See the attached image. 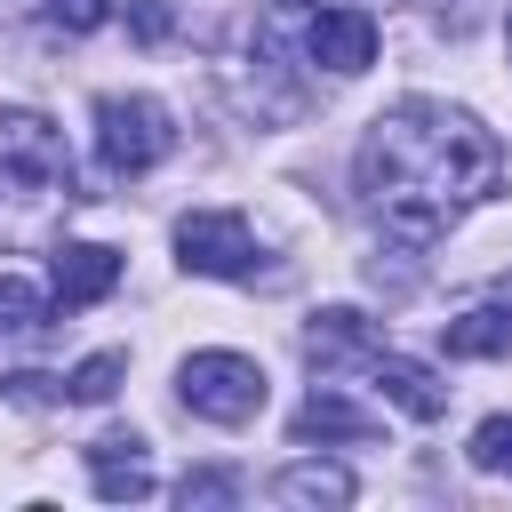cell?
Listing matches in <instances>:
<instances>
[{
	"label": "cell",
	"instance_id": "obj_1",
	"mask_svg": "<svg viewBox=\"0 0 512 512\" xmlns=\"http://www.w3.org/2000/svg\"><path fill=\"white\" fill-rule=\"evenodd\" d=\"M504 176V144L472 120L448 112L432 96H408L392 112H376L368 144H360V192L384 216L392 240H440L472 200H488Z\"/></svg>",
	"mask_w": 512,
	"mask_h": 512
},
{
	"label": "cell",
	"instance_id": "obj_2",
	"mask_svg": "<svg viewBox=\"0 0 512 512\" xmlns=\"http://www.w3.org/2000/svg\"><path fill=\"white\" fill-rule=\"evenodd\" d=\"M176 392H184V408L208 416V424H248V416L264 408V368H256L248 352H192V360L176 368Z\"/></svg>",
	"mask_w": 512,
	"mask_h": 512
},
{
	"label": "cell",
	"instance_id": "obj_3",
	"mask_svg": "<svg viewBox=\"0 0 512 512\" xmlns=\"http://www.w3.org/2000/svg\"><path fill=\"white\" fill-rule=\"evenodd\" d=\"M168 144H176V128H168V112L152 96H96V152H104V168L144 176V168L168 160Z\"/></svg>",
	"mask_w": 512,
	"mask_h": 512
},
{
	"label": "cell",
	"instance_id": "obj_4",
	"mask_svg": "<svg viewBox=\"0 0 512 512\" xmlns=\"http://www.w3.org/2000/svg\"><path fill=\"white\" fill-rule=\"evenodd\" d=\"M64 184V136L40 112H0V200H40Z\"/></svg>",
	"mask_w": 512,
	"mask_h": 512
},
{
	"label": "cell",
	"instance_id": "obj_5",
	"mask_svg": "<svg viewBox=\"0 0 512 512\" xmlns=\"http://www.w3.org/2000/svg\"><path fill=\"white\" fill-rule=\"evenodd\" d=\"M176 256H184V272L248 280V272H256V232H248V216H232V208H192V216L176 224Z\"/></svg>",
	"mask_w": 512,
	"mask_h": 512
},
{
	"label": "cell",
	"instance_id": "obj_6",
	"mask_svg": "<svg viewBox=\"0 0 512 512\" xmlns=\"http://www.w3.org/2000/svg\"><path fill=\"white\" fill-rule=\"evenodd\" d=\"M304 48H312V64H328V72H368L376 64V16L368 8H320L312 16V32H304Z\"/></svg>",
	"mask_w": 512,
	"mask_h": 512
},
{
	"label": "cell",
	"instance_id": "obj_7",
	"mask_svg": "<svg viewBox=\"0 0 512 512\" xmlns=\"http://www.w3.org/2000/svg\"><path fill=\"white\" fill-rule=\"evenodd\" d=\"M48 280H56V304H64V312L104 304V296L120 288V248H104V240H64L56 264H48Z\"/></svg>",
	"mask_w": 512,
	"mask_h": 512
},
{
	"label": "cell",
	"instance_id": "obj_8",
	"mask_svg": "<svg viewBox=\"0 0 512 512\" xmlns=\"http://www.w3.org/2000/svg\"><path fill=\"white\" fill-rule=\"evenodd\" d=\"M88 480H96L104 504H136V496H152L144 440H136V432H104V440H88Z\"/></svg>",
	"mask_w": 512,
	"mask_h": 512
},
{
	"label": "cell",
	"instance_id": "obj_9",
	"mask_svg": "<svg viewBox=\"0 0 512 512\" xmlns=\"http://www.w3.org/2000/svg\"><path fill=\"white\" fill-rule=\"evenodd\" d=\"M304 352H312L320 368H336V360H376L384 344H376L368 312H352V304H328V312H312V328H304Z\"/></svg>",
	"mask_w": 512,
	"mask_h": 512
},
{
	"label": "cell",
	"instance_id": "obj_10",
	"mask_svg": "<svg viewBox=\"0 0 512 512\" xmlns=\"http://www.w3.org/2000/svg\"><path fill=\"white\" fill-rule=\"evenodd\" d=\"M368 376H376V384H384L416 424H440V416H448V384H440L432 368H416V360H400V352H376V360H368Z\"/></svg>",
	"mask_w": 512,
	"mask_h": 512
},
{
	"label": "cell",
	"instance_id": "obj_11",
	"mask_svg": "<svg viewBox=\"0 0 512 512\" xmlns=\"http://www.w3.org/2000/svg\"><path fill=\"white\" fill-rule=\"evenodd\" d=\"M440 344H448L456 360H496V352H512V312H504V304H472V312H456V320L440 328Z\"/></svg>",
	"mask_w": 512,
	"mask_h": 512
},
{
	"label": "cell",
	"instance_id": "obj_12",
	"mask_svg": "<svg viewBox=\"0 0 512 512\" xmlns=\"http://www.w3.org/2000/svg\"><path fill=\"white\" fill-rule=\"evenodd\" d=\"M296 440H368L376 432V416H360L352 400H336V392H312L304 408H296V424H288Z\"/></svg>",
	"mask_w": 512,
	"mask_h": 512
},
{
	"label": "cell",
	"instance_id": "obj_13",
	"mask_svg": "<svg viewBox=\"0 0 512 512\" xmlns=\"http://www.w3.org/2000/svg\"><path fill=\"white\" fill-rule=\"evenodd\" d=\"M280 496L288 504H344L352 496V472H336V464H288L280 472Z\"/></svg>",
	"mask_w": 512,
	"mask_h": 512
},
{
	"label": "cell",
	"instance_id": "obj_14",
	"mask_svg": "<svg viewBox=\"0 0 512 512\" xmlns=\"http://www.w3.org/2000/svg\"><path fill=\"white\" fill-rule=\"evenodd\" d=\"M120 376H128V352H96V360H80V368L64 376V400H112Z\"/></svg>",
	"mask_w": 512,
	"mask_h": 512
},
{
	"label": "cell",
	"instance_id": "obj_15",
	"mask_svg": "<svg viewBox=\"0 0 512 512\" xmlns=\"http://www.w3.org/2000/svg\"><path fill=\"white\" fill-rule=\"evenodd\" d=\"M480 472H512V416H488L480 432H472V448H464Z\"/></svg>",
	"mask_w": 512,
	"mask_h": 512
},
{
	"label": "cell",
	"instance_id": "obj_16",
	"mask_svg": "<svg viewBox=\"0 0 512 512\" xmlns=\"http://www.w3.org/2000/svg\"><path fill=\"white\" fill-rule=\"evenodd\" d=\"M112 16V0H48V24H64V32H96Z\"/></svg>",
	"mask_w": 512,
	"mask_h": 512
},
{
	"label": "cell",
	"instance_id": "obj_17",
	"mask_svg": "<svg viewBox=\"0 0 512 512\" xmlns=\"http://www.w3.org/2000/svg\"><path fill=\"white\" fill-rule=\"evenodd\" d=\"M176 496H184V504H232V480H224V472H184Z\"/></svg>",
	"mask_w": 512,
	"mask_h": 512
},
{
	"label": "cell",
	"instance_id": "obj_18",
	"mask_svg": "<svg viewBox=\"0 0 512 512\" xmlns=\"http://www.w3.org/2000/svg\"><path fill=\"white\" fill-rule=\"evenodd\" d=\"M168 32V8H136V40H160Z\"/></svg>",
	"mask_w": 512,
	"mask_h": 512
},
{
	"label": "cell",
	"instance_id": "obj_19",
	"mask_svg": "<svg viewBox=\"0 0 512 512\" xmlns=\"http://www.w3.org/2000/svg\"><path fill=\"white\" fill-rule=\"evenodd\" d=\"M280 8H312V0H280Z\"/></svg>",
	"mask_w": 512,
	"mask_h": 512
},
{
	"label": "cell",
	"instance_id": "obj_20",
	"mask_svg": "<svg viewBox=\"0 0 512 512\" xmlns=\"http://www.w3.org/2000/svg\"><path fill=\"white\" fill-rule=\"evenodd\" d=\"M504 48H512V24H504Z\"/></svg>",
	"mask_w": 512,
	"mask_h": 512
}]
</instances>
